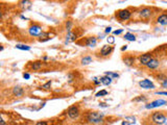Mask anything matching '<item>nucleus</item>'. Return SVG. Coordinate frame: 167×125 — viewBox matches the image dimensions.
I'll use <instances>...</instances> for the list:
<instances>
[{
  "label": "nucleus",
  "instance_id": "obj_1",
  "mask_svg": "<svg viewBox=\"0 0 167 125\" xmlns=\"http://www.w3.org/2000/svg\"><path fill=\"white\" fill-rule=\"evenodd\" d=\"M103 117L105 115L100 112H92L88 115L87 120L89 123H92V124H100L103 121Z\"/></svg>",
  "mask_w": 167,
  "mask_h": 125
},
{
  "label": "nucleus",
  "instance_id": "obj_2",
  "mask_svg": "<svg viewBox=\"0 0 167 125\" xmlns=\"http://www.w3.org/2000/svg\"><path fill=\"white\" fill-rule=\"evenodd\" d=\"M167 121V117L162 112H156L151 115V122L156 125H163Z\"/></svg>",
  "mask_w": 167,
  "mask_h": 125
},
{
  "label": "nucleus",
  "instance_id": "obj_3",
  "mask_svg": "<svg viewBox=\"0 0 167 125\" xmlns=\"http://www.w3.org/2000/svg\"><path fill=\"white\" fill-rule=\"evenodd\" d=\"M133 13L129 8H124V10H119L116 12V18L120 21H127L132 18Z\"/></svg>",
  "mask_w": 167,
  "mask_h": 125
},
{
  "label": "nucleus",
  "instance_id": "obj_4",
  "mask_svg": "<svg viewBox=\"0 0 167 125\" xmlns=\"http://www.w3.org/2000/svg\"><path fill=\"white\" fill-rule=\"evenodd\" d=\"M153 14H154L153 8H151V7H147V6L142 7V8L138 12L139 17L143 20H148L151 16H153Z\"/></svg>",
  "mask_w": 167,
  "mask_h": 125
},
{
  "label": "nucleus",
  "instance_id": "obj_5",
  "mask_svg": "<svg viewBox=\"0 0 167 125\" xmlns=\"http://www.w3.org/2000/svg\"><path fill=\"white\" fill-rule=\"evenodd\" d=\"M153 58H154L153 53L146 52V53H143V54H141V55L138 58V60H139V64H140L141 66H145L146 67L148 62L153 60Z\"/></svg>",
  "mask_w": 167,
  "mask_h": 125
},
{
  "label": "nucleus",
  "instance_id": "obj_6",
  "mask_svg": "<svg viewBox=\"0 0 167 125\" xmlns=\"http://www.w3.org/2000/svg\"><path fill=\"white\" fill-rule=\"evenodd\" d=\"M67 115L70 119H77L79 116V108L77 105H71L67 110Z\"/></svg>",
  "mask_w": 167,
  "mask_h": 125
},
{
  "label": "nucleus",
  "instance_id": "obj_7",
  "mask_svg": "<svg viewBox=\"0 0 167 125\" xmlns=\"http://www.w3.org/2000/svg\"><path fill=\"white\" fill-rule=\"evenodd\" d=\"M167 104V101L164 100V99H157V100L153 101V102H150V103L146 104L145 107L147 110H151V108H156V107H160L162 105H165Z\"/></svg>",
  "mask_w": 167,
  "mask_h": 125
},
{
  "label": "nucleus",
  "instance_id": "obj_8",
  "mask_svg": "<svg viewBox=\"0 0 167 125\" xmlns=\"http://www.w3.org/2000/svg\"><path fill=\"white\" fill-rule=\"evenodd\" d=\"M29 34L33 37H40L42 34V27L40 25H31L28 29Z\"/></svg>",
  "mask_w": 167,
  "mask_h": 125
},
{
  "label": "nucleus",
  "instance_id": "obj_9",
  "mask_svg": "<svg viewBox=\"0 0 167 125\" xmlns=\"http://www.w3.org/2000/svg\"><path fill=\"white\" fill-rule=\"evenodd\" d=\"M139 86H140L142 89H145V90H151V89H155L156 86L154 84L153 81H150L149 79H143L141 80L140 82H139Z\"/></svg>",
  "mask_w": 167,
  "mask_h": 125
},
{
  "label": "nucleus",
  "instance_id": "obj_10",
  "mask_svg": "<svg viewBox=\"0 0 167 125\" xmlns=\"http://www.w3.org/2000/svg\"><path fill=\"white\" fill-rule=\"evenodd\" d=\"M114 50V47L113 46H110V45H105L103 46V48L100 49V55L105 58V56H109L111 53L113 52Z\"/></svg>",
  "mask_w": 167,
  "mask_h": 125
},
{
  "label": "nucleus",
  "instance_id": "obj_11",
  "mask_svg": "<svg viewBox=\"0 0 167 125\" xmlns=\"http://www.w3.org/2000/svg\"><path fill=\"white\" fill-rule=\"evenodd\" d=\"M160 64H161L160 60H158V58H154L153 60H150V62L147 64L146 68H147V69H149V70H155V69H157V68L160 67Z\"/></svg>",
  "mask_w": 167,
  "mask_h": 125
},
{
  "label": "nucleus",
  "instance_id": "obj_12",
  "mask_svg": "<svg viewBox=\"0 0 167 125\" xmlns=\"http://www.w3.org/2000/svg\"><path fill=\"white\" fill-rule=\"evenodd\" d=\"M157 23L162 26H166L167 25V14H161L160 16H158L157 18Z\"/></svg>",
  "mask_w": 167,
  "mask_h": 125
},
{
  "label": "nucleus",
  "instance_id": "obj_13",
  "mask_svg": "<svg viewBox=\"0 0 167 125\" xmlns=\"http://www.w3.org/2000/svg\"><path fill=\"white\" fill-rule=\"evenodd\" d=\"M84 44L86 47H93V46L96 45V38L94 37H89L87 38L85 41H84Z\"/></svg>",
  "mask_w": 167,
  "mask_h": 125
},
{
  "label": "nucleus",
  "instance_id": "obj_14",
  "mask_svg": "<svg viewBox=\"0 0 167 125\" xmlns=\"http://www.w3.org/2000/svg\"><path fill=\"white\" fill-rule=\"evenodd\" d=\"M23 94H24V90L22 89L21 87H15L14 89H13V95L16 97H21L23 96Z\"/></svg>",
  "mask_w": 167,
  "mask_h": 125
},
{
  "label": "nucleus",
  "instance_id": "obj_15",
  "mask_svg": "<svg viewBox=\"0 0 167 125\" xmlns=\"http://www.w3.org/2000/svg\"><path fill=\"white\" fill-rule=\"evenodd\" d=\"M42 67H43V62H40V60L33 62V64H31V69H33V71H39V70L42 69Z\"/></svg>",
  "mask_w": 167,
  "mask_h": 125
},
{
  "label": "nucleus",
  "instance_id": "obj_16",
  "mask_svg": "<svg viewBox=\"0 0 167 125\" xmlns=\"http://www.w3.org/2000/svg\"><path fill=\"white\" fill-rule=\"evenodd\" d=\"M100 79V82L103 84H105V86H110L111 84H112V79L113 78H111V77H109V76H103V77H100L99 78Z\"/></svg>",
  "mask_w": 167,
  "mask_h": 125
},
{
  "label": "nucleus",
  "instance_id": "obj_17",
  "mask_svg": "<svg viewBox=\"0 0 167 125\" xmlns=\"http://www.w3.org/2000/svg\"><path fill=\"white\" fill-rule=\"evenodd\" d=\"M75 39H76V34H74V32H72V31H70V32H68V34L66 37V43H70V42L75 41Z\"/></svg>",
  "mask_w": 167,
  "mask_h": 125
},
{
  "label": "nucleus",
  "instance_id": "obj_18",
  "mask_svg": "<svg viewBox=\"0 0 167 125\" xmlns=\"http://www.w3.org/2000/svg\"><path fill=\"white\" fill-rule=\"evenodd\" d=\"M123 62L125 65L127 66H133L134 62H135V58L134 56H127V58H123Z\"/></svg>",
  "mask_w": 167,
  "mask_h": 125
},
{
  "label": "nucleus",
  "instance_id": "obj_19",
  "mask_svg": "<svg viewBox=\"0 0 167 125\" xmlns=\"http://www.w3.org/2000/svg\"><path fill=\"white\" fill-rule=\"evenodd\" d=\"M124 39L127 40V41H129V42H135L136 41V36L131 32H127V34H124Z\"/></svg>",
  "mask_w": 167,
  "mask_h": 125
},
{
  "label": "nucleus",
  "instance_id": "obj_20",
  "mask_svg": "<svg viewBox=\"0 0 167 125\" xmlns=\"http://www.w3.org/2000/svg\"><path fill=\"white\" fill-rule=\"evenodd\" d=\"M132 101L133 102H145V101H147V97L144 96V95H141V96H138L136 98H133Z\"/></svg>",
  "mask_w": 167,
  "mask_h": 125
},
{
  "label": "nucleus",
  "instance_id": "obj_21",
  "mask_svg": "<svg viewBox=\"0 0 167 125\" xmlns=\"http://www.w3.org/2000/svg\"><path fill=\"white\" fill-rule=\"evenodd\" d=\"M90 62H92V58L91 56H85V58H81V65L86 66L89 65Z\"/></svg>",
  "mask_w": 167,
  "mask_h": 125
},
{
  "label": "nucleus",
  "instance_id": "obj_22",
  "mask_svg": "<svg viewBox=\"0 0 167 125\" xmlns=\"http://www.w3.org/2000/svg\"><path fill=\"white\" fill-rule=\"evenodd\" d=\"M16 48L17 49H20V50H30V46H27V45H22V44H17L16 45Z\"/></svg>",
  "mask_w": 167,
  "mask_h": 125
},
{
  "label": "nucleus",
  "instance_id": "obj_23",
  "mask_svg": "<svg viewBox=\"0 0 167 125\" xmlns=\"http://www.w3.org/2000/svg\"><path fill=\"white\" fill-rule=\"evenodd\" d=\"M157 78L158 80H160V81H165V80H167V76L165 74H163V73H160L159 75H157Z\"/></svg>",
  "mask_w": 167,
  "mask_h": 125
},
{
  "label": "nucleus",
  "instance_id": "obj_24",
  "mask_svg": "<svg viewBox=\"0 0 167 125\" xmlns=\"http://www.w3.org/2000/svg\"><path fill=\"white\" fill-rule=\"evenodd\" d=\"M105 75L111 78H118L119 77V74H117V73H113V72H105Z\"/></svg>",
  "mask_w": 167,
  "mask_h": 125
},
{
  "label": "nucleus",
  "instance_id": "obj_25",
  "mask_svg": "<svg viewBox=\"0 0 167 125\" xmlns=\"http://www.w3.org/2000/svg\"><path fill=\"white\" fill-rule=\"evenodd\" d=\"M105 95H108V91H105V90H101V91H99L98 93H96L95 96L96 97H103V96H105Z\"/></svg>",
  "mask_w": 167,
  "mask_h": 125
},
{
  "label": "nucleus",
  "instance_id": "obj_26",
  "mask_svg": "<svg viewBox=\"0 0 167 125\" xmlns=\"http://www.w3.org/2000/svg\"><path fill=\"white\" fill-rule=\"evenodd\" d=\"M50 86H51V80H49V81H47L45 84H43V86H42V88H43L44 90H49Z\"/></svg>",
  "mask_w": 167,
  "mask_h": 125
},
{
  "label": "nucleus",
  "instance_id": "obj_27",
  "mask_svg": "<svg viewBox=\"0 0 167 125\" xmlns=\"http://www.w3.org/2000/svg\"><path fill=\"white\" fill-rule=\"evenodd\" d=\"M71 26H72V22L71 21H67L66 27H67V30H68V32H70V31H71Z\"/></svg>",
  "mask_w": 167,
  "mask_h": 125
},
{
  "label": "nucleus",
  "instance_id": "obj_28",
  "mask_svg": "<svg viewBox=\"0 0 167 125\" xmlns=\"http://www.w3.org/2000/svg\"><path fill=\"white\" fill-rule=\"evenodd\" d=\"M107 40H108V43L109 44H113L115 42V38L113 36H109V38H108Z\"/></svg>",
  "mask_w": 167,
  "mask_h": 125
},
{
  "label": "nucleus",
  "instance_id": "obj_29",
  "mask_svg": "<svg viewBox=\"0 0 167 125\" xmlns=\"http://www.w3.org/2000/svg\"><path fill=\"white\" fill-rule=\"evenodd\" d=\"M122 32H123V29H118V30H115V31H114V34L118 36V34H122Z\"/></svg>",
  "mask_w": 167,
  "mask_h": 125
},
{
  "label": "nucleus",
  "instance_id": "obj_30",
  "mask_svg": "<svg viewBox=\"0 0 167 125\" xmlns=\"http://www.w3.org/2000/svg\"><path fill=\"white\" fill-rule=\"evenodd\" d=\"M36 125H47V122H45V121H39V122H37Z\"/></svg>",
  "mask_w": 167,
  "mask_h": 125
},
{
  "label": "nucleus",
  "instance_id": "obj_31",
  "mask_svg": "<svg viewBox=\"0 0 167 125\" xmlns=\"http://www.w3.org/2000/svg\"><path fill=\"white\" fill-rule=\"evenodd\" d=\"M23 77L25 78V79H29V77H30V75L28 74V73H24L23 74Z\"/></svg>",
  "mask_w": 167,
  "mask_h": 125
},
{
  "label": "nucleus",
  "instance_id": "obj_32",
  "mask_svg": "<svg viewBox=\"0 0 167 125\" xmlns=\"http://www.w3.org/2000/svg\"><path fill=\"white\" fill-rule=\"evenodd\" d=\"M156 94H158V95H166V96H167V91H165V92H157Z\"/></svg>",
  "mask_w": 167,
  "mask_h": 125
},
{
  "label": "nucleus",
  "instance_id": "obj_33",
  "mask_svg": "<svg viewBox=\"0 0 167 125\" xmlns=\"http://www.w3.org/2000/svg\"><path fill=\"white\" fill-rule=\"evenodd\" d=\"M111 30H112V28H111V27H107V28H105V34H110Z\"/></svg>",
  "mask_w": 167,
  "mask_h": 125
},
{
  "label": "nucleus",
  "instance_id": "obj_34",
  "mask_svg": "<svg viewBox=\"0 0 167 125\" xmlns=\"http://www.w3.org/2000/svg\"><path fill=\"white\" fill-rule=\"evenodd\" d=\"M94 84H100L101 82H100V79H98V78H94Z\"/></svg>",
  "mask_w": 167,
  "mask_h": 125
},
{
  "label": "nucleus",
  "instance_id": "obj_35",
  "mask_svg": "<svg viewBox=\"0 0 167 125\" xmlns=\"http://www.w3.org/2000/svg\"><path fill=\"white\" fill-rule=\"evenodd\" d=\"M127 46L125 45V46H123V47H122L121 50H122V51H124V50H127Z\"/></svg>",
  "mask_w": 167,
  "mask_h": 125
},
{
  "label": "nucleus",
  "instance_id": "obj_36",
  "mask_svg": "<svg viewBox=\"0 0 167 125\" xmlns=\"http://www.w3.org/2000/svg\"><path fill=\"white\" fill-rule=\"evenodd\" d=\"M4 124H5L4 120H1V124H0V125H4Z\"/></svg>",
  "mask_w": 167,
  "mask_h": 125
},
{
  "label": "nucleus",
  "instance_id": "obj_37",
  "mask_svg": "<svg viewBox=\"0 0 167 125\" xmlns=\"http://www.w3.org/2000/svg\"><path fill=\"white\" fill-rule=\"evenodd\" d=\"M47 56H44V58H43V60H47Z\"/></svg>",
  "mask_w": 167,
  "mask_h": 125
}]
</instances>
